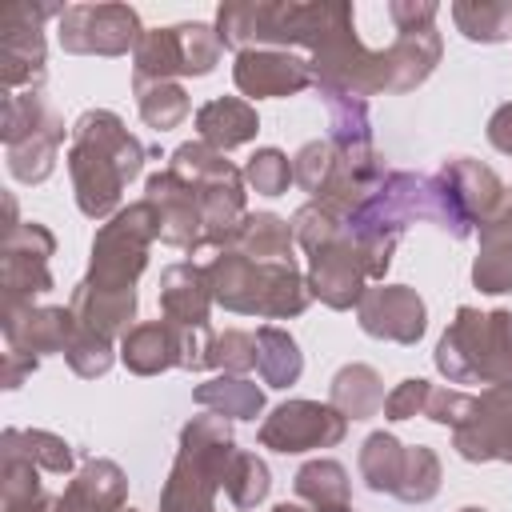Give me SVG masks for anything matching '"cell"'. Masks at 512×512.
<instances>
[{
    "label": "cell",
    "mask_w": 512,
    "mask_h": 512,
    "mask_svg": "<svg viewBox=\"0 0 512 512\" xmlns=\"http://www.w3.org/2000/svg\"><path fill=\"white\" fill-rule=\"evenodd\" d=\"M68 176L76 208L88 220H112L124 188L144 172V144L108 108H88L68 128Z\"/></svg>",
    "instance_id": "cell-1"
},
{
    "label": "cell",
    "mask_w": 512,
    "mask_h": 512,
    "mask_svg": "<svg viewBox=\"0 0 512 512\" xmlns=\"http://www.w3.org/2000/svg\"><path fill=\"white\" fill-rule=\"evenodd\" d=\"M352 16V4L340 0H316V4H292V0H244V4H220L216 8V36L232 52L248 48H316L340 20Z\"/></svg>",
    "instance_id": "cell-2"
},
{
    "label": "cell",
    "mask_w": 512,
    "mask_h": 512,
    "mask_svg": "<svg viewBox=\"0 0 512 512\" xmlns=\"http://www.w3.org/2000/svg\"><path fill=\"white\" fill-rule=\"evenodd\" d=\"M292 232H296V244L308 252L312 296L332 312L356 308L372 276H368V260H364L360 244L348 232V220L336 216L332 208L308 200L292 212Z\"/></svg>",
    "instance_id": "cell-3"
},
{
    "label": "cell",
    "mask_w": 512,
    "mask_h": 512,
    "mask_svg": "<svg viewBox=\"0 0 512 512\" xmlns=\"http://www.w3.org/2000/svg\"><path fill=\"white\" fill-rule=\"evenodd\" d=\"M212 300L236 316H264V320H292L312 304L308 276L296 260H268L256 264L240 252H212L204 260Z\"/></svg>",
    "instance_id": "cell-4"
},
{
    "label": "cell",
    "mask_w": 512,
    "mask_h": 512,
    "mask_svg": "<svg viewBox=\"0 0 512 512\" xmlns=\"http://www.w3.org/2000/svg\"><path fill=\"white\" fill-rule=\"evenodd\" d=\"M432 364L448 384H512V308L460 304L436 340Z\"/></svg>",
    "instance_id": "cell-5"
},
{
    "label": "cell",
    "mask_w": 512,
    "mask_h": 512,
    "mask_svg": "<svg viewBox=\"0 0 512 512\" xmlns=\"http://www.w3.org/2000/svg\"><path fill=\"white\" fill-rule=\"evenodd\" d=\"M236 456L232 420L204 412L180 428V448L160 488V512H216L228 464Z\"/></svg>",
    "instance_id": "cell-6"
},
{
    "label": "cell",
    "mask_w": 512,
    "mask_h": 512,
    "mask_svg": "<svg viewBox=\"0 0 512 512\" xmlns=\"http://www.w3.org/2000/svg\"><path fill=\"white\" fill-rule=\"evenodd\" d=\"M416 220H432L428 176H416V172H384V180L352 208L348 232L368 260L372 284H380L388 276L392 252H396L404 228Z\"/></svg>",
    "instance_id": "cell-7"
},
{
    "label": "cell",
    "mask_w": 512,
    "mask_h": 512,
    "mask_svg": "<svg viewBox=\"0 0 512 512\" xmlns=\"http://www.w3.org/2000/svg\"><path fill=\"white\" fill-rule=\"evenodd\" d=\"M168 172H176L204 208V252H224L236 224L248 216V184L244 168H236L224 152L208 148L204 140H184L168 156Z\"/></svg>",
    "instance_id": "cell-8"
},
{
    "label": "cell",
    "mask_w": 512,
    "mask_h": 512,
    "mask_svg": "<svg viewBox=\"0 0 512 512\" xmlns=\"http://www.w3.org/2000/svg\"><path fill=\"white\" fill-rule=\"evenodd\" d=\"M156 240H160L156 208L140 196L96 228L84 284L96 292H132L148 268V248Z\"/></svg>",
    "instance_id": "cell-9"
},
{
    "label": "cell",
    "mask_w": 512,
    "mask_h": 512,
    "mask_svg": "<svg viewBox=\"0 0 512 512\" xmlns=\"http://www.w3.org/2000/svg\"><path fill=\"white\" fill-rule=\"evenodd\" d=\"M224 44L212 24H172V28H144L132 52V88L160 84L176 76H208L216 72Z\"/></svg>",
    "instance_id": "cell-10"
},
{
    "label": "cell",
    "mask_w": 512,
    "mask_h": 512,
    "mask_svg": "<svg viewBox=\"0 0 512 512\" xmlns=\"http://www.w3.org/2000/svg\"><path fill=\"white\" fill-rule=\"evenodd\" d=\"M60 20L64 4H8L0 12V88L4 96L40 88L48 72L44 20Z\"/></svg>",
    "instance_id": "cell-11"
},
{
    "label": "cell",
    "mask_w": 512,
    "mask_h": 512,
    "mask_svg": "<svg viewBox=\"0 0 512 512\" xmlns=\"http://www.w3.org/2000/svg\"><path fill=\"white\" fill-rule=\"evenodd\" d=\"M144 28L132 4H68L56 20V40L68 56H124L136 52Z\"/></svg>",
    "instance_id": "cell-12"
},
{
    "label": "cell",
    "mask_w": 512,
    "mask_h": 512,
    "mask_svg": "<svg viewBox=\"0 0 512 512\" xmlns=\"http://www.w3.org/2000/svg\"><path fill=\"white\" fill-rule=\"evenodd\" d=\"M56 236L40 220H20L12 232H4L0 248V308L36 304L44 292H52V268Z\"/></svg>",
    "instance_id": "cell-13"
},
{
    "label": "cell",
    "mask_w": 512,
    "mask_h": 512,
    "mask_svg": "<svg viewBox=\"0 0 512 512\" xmlns=\"http://www.w3.org/2000/svg\"><path fill=\"white\" fill-rule=\"evenodd\" d=\"M348 436V416L328 400H284L260 420V448L280 456H300L312 448H336Z\"/></svg>",
    "instance_id": "cell-14"
},
{
    "label": "cell",
    "mask_w": 512,
    "mask_h": 512,
    "mask_svg": "<svg viewBox=\"0 0 512 512\" xmlns=\"http://www.w3.org/2000/svg\"><path fill=\"white\" fill-rule=\"evenodd\" d=\"M452 448L468 464H512V384L480 388L472 412L460 428H452Z\"/></svg>",
    "instance_id": "cell-15"
},
{
    "label": "cell",
    "mask_w": 512,
    "mask_h": 512,
    "mask_svg": "<svg viewBox=\"0 0 512 512\" xmlns=\"http://www.w3.org/2000/svg\"><path fill=\"white\" fill-rule=\"evenodd\" d=\"M356 324L376 340L412 348L428 332V304L416 288L380 280V284L364 288V296L356 304Z\"/></svg>",
    "instance_id": "cell-16"
},
{
    "label": "cell",
    "mask_w": 512,
    "mask_h": 512,
    "mask_svg": "<svg viewBox=\"0 0 512 512\" xmlns=\"http://www.w3.org/2000/svg\"><path fill=\"white\" fill-rule=\"evenodd\" d=\"M144 200L156 208V224H160V244L180 248L188 256L204 252V208L200 196L168 168L152 172L144 180Z\"/></svg>",
    "instance_id": "cell-17"
},
{
    "label": "cell",
    "mask_w": 512,
    "mask_h": 512,
    "mask_svg": "<svg viewBox=\"0 0 512 512\" xmlns=\"http://www.w3.org/2000/svg\"><path fill=\"white\" fill-rule=\"evenodd\" d=\"M232 84L244 100H280L312 88V64L284 48H248L236 52Z\"/></svg>",
    "instance_id": "cell-18"
},
{
    "label": "cell",
    "mask_w": 512,
    "mask_h": 512,
    "mask_svg": "<svg viewBox=\"0 0 512 512\" xmlns=\"http://www.w3.org/2000/svg\"><path fill=\"white\" fill-rule=\"evenodd\" d=\"M0 328L12 352L28 356H48L68 348L76 332V316L68 304H20V308H0Z\"/></svg>",
    "instance_id": "cell-19"
},
{
    "label": "cell",
    "mask_w": 512,
    "mask_h": 512,
    "mask_svg": "<svg viewBox=\"0 0 512 512\" xmlns=\"http://www.w3.org/2000/svg\"><path fill=\"white\" fill-rule=\"evenodd\" d=\"M212 284L204 264L196 260H180L168 264L160 272V320L176 324V328H212Z\"/></svg>",
    "instance_id": "cell-20"
},
{
    "label": "cell",
    "mask_w": 512,
    "mask_h": 512,
    "mask_svg": "<svg viewBox=\"0 0 512 512\" xmlns=\"http://www.w3.org/2000/svg\"><path fill=\"white\" fill-rule=\"evenodd\" d=\"M56 504L60 512H120L128 504V476L116 460L88 456L56 496Z\"/></svg>",
    "instance_id": "cell-21"
},
{
    "label": "cell",
    "mask_w": 512,
    "mask_h": 512,
    "mask_svg": "<svg viewBox=\"0 0 512 512\" xmlns=\"http://www.w3.org/2000/svg\"><path fill=\"white\" fill-rule=\"evenodd\" d=\"M380 56H384V92H412L436 72L444 56V40L436 28L404 32L388 48H380Z\"/></svg>",
    "instance_id": "cell-22"
},
{
    "label": "cell",
    "mask_w": 512,
    "mask_h": 512,
    "mask_svg": "<svg viewBox=\"0 0 512 512\" xmlns=\"http://www.w3.org/2000/svg\"><path fill=\"white\" fill-rule=\"evenodd\" d=\"M440 172L452 180V188L460 192V200H464V208H468V216H472V224L480 228V224H488L492 216H500L508 204H512V192L504 188V180L488 168V164H480V160H472V156H448L444 164H440Z\"/></svg>",
    "instance_id": "cell-23"
},
{
    "label": "cell",
    "mask_w": 512,
    "mask_h": 512,
    "mask_svg": "<svg viewBox=\"0 0 512 512\" xmlns=\"http://www.w3.org/2000/svg\"><path fill=\"white\" fill-rule=\"evenodd\" d=\"M68 308H72L80 328H88V332H96L104 340H124L136 328L132 320H136L140 296H136V288L132 292H96V288H88L80 280L72 288V296H68Z\"/></svg>",
    "instance_id": "cell-24"
},
{
    "label": "cell",
    "mask_w": 512,
    "mask_h": 512,
    "mask_svg": "<svg viewBox=\"0 0 512 512\" xmlns=\"http://www.w3.org/2000/svg\"><path fill=\"white\" fill-rule=\"evenodd\" d=\"M260 116L256 104L244 96H216L196 108V140H204L216 152H232L248 140H256Z\"/></svg>",
    "instance_id": "cell-25"
},
{
    "label": "cell",
    "mask_w": 512,
    "mask_h": 512,
    "mask_svg": "<svg viewBox=\"0 0 512 512\" xmlns=\"http://www.w3.org/2000/svg\"><path fill=\"white\" fill-rule=\"evenodd\" d=\"M120 364L132 376H160L180 368V328L168 320H144L120 340Z\"/></svg>",
    "instance_id": "cell-26"
},
{
    "label": "cell",
    "mask_w": 512,
    "mask_h": 512,
    "mask_svg": "<svg viewBox=\"0 0 512 512\" xmlns=\"http://www.w3.org/2000/svg\"><path fill=\"white\" fill-rule=\"evenodd\" d=\"M228 252H240L256 264H268V260H296V232H292V220L276 216V212H248L232 240H228Z\"/></svg>",
    "instance_id": "cell-27"
},
{
    "label": "cell",
    "mask_w": 512,
    "mask_h": 512,
    "mask_svg": "<svg viewBox=\"0 0 512 512\" xmlns=\"http://www.w3.org/2000/svg\"><path fill=\"white\" fill-rule=\"evenodd\" d=\"M60 144H64V120L52 112V120L44 128H36L32 136H24V140H16V144L4 148L8 176L20 180V184H44L56 172Z\"/></svg>",
    "instance_id": "cell-28"
},
{
    "label": "cell",
    "mask_w": 512,
    "mask_h": 512,
    "mask_svg": "<svg viewBox=\"0 0 512 512\" xmlns=\"http://www.w3.org/2000/svg\"><path fill=\"white\" fill-rule=\"evenodd\" d=\"M384 380L372 364H344L336 368V376L328 380V404L336 412H344L348 420H372L376 412H384Z\"/></svg>",
    "instance_id": "cell-29"
},
{
    "label": "cell",
    "mask_w": 512,
    "mask_h": 512,
    "mask_svg": "<svg viewBox=\"0 0 512 512\" xmlns=\"http://www.w3.org/2000/svg\"><path fill=\"white\" fill-rule=\"evenodd\" d=\"M292 488H296V500L316 508V512L352 508V480H348V468L340 460L316 456V460L300 464L292 476Z\"/></svg>",
    "instance_id": "cell-30"
},
{
    "label": "cell",
    "mask_w": 512,
    "mask_h": 512,
    "mask_svg": "<svg viewBox=\"0 0 512 512\" xmlns=\"http://www.w3.org/2000/svg\"><path fill=\"white\" fill-rule=\"evenodd\" d=\"M192 400L204 412H216L224 420H256L264 412V388L248 376H212L192 388Z\"/></svg>",
    "instance_id": "cell-31"
},
{
    "label": "cell",
    "mask_w": 512,
    "mask_h": 512,
    "mask_svg": "<svg viewBox=\"0 0 512 512\" xmlns=\"http://www.w3.org/2000/svg\"><path fill=\"white\" fill-rule=\"evenodd\" d=\"M256 372L268 388H292L304 372V352L296 336L280 324H260L256 328Z\"/></svg>",
    "instance_id": "cell-32"
},
{
    "label": "cell",
    "mask_w": 512,
    "mask_h": 512,
    "mask_svg": "<svg viewBox=\"0 0 512 512\" xmlns=\"http://www.w3.org/2000/svg\"><path fill=\"white\" fill-rule=\"evenodd\" d=\"M404 456H408V444H400V436H392V432H384V428L372 432V436H364L360 456H356L360 480H364L372 492L396 496L400 476H404Z\"/></svg>",
    "instance_id": "cell-33"
},
{
    "label": "cell",
    "mask_w": 512,
    "mask_h": 512,
    "mask_svg": "<svg viewBox=\"0 0 512 512\" xmlns=\"http://www.w3.org/2000/svg\"><path fill=\"white\" fill-rule=\"evenodd\" d=\"M452 24L472 44H504L512 36V0H456Z\"/></svg>",
    "instance_id": "cell-34"
},
{
    "label": "cell",
    "mask_w": 512,
    "mask_h": 512,
    "mask_svg": "<svg viewBox=\"0 0 512 512\" xmlns=\"http://www.w3.org/2000/svg\"><path fill=\"white\" fill-rule=\"evenodd\" d=\"M0 448L4 452H20L24 460H32L40 472L52 476H68L72 472V444L56 432L44 428H4L0 432Z\"/></svg>",
    "instance_id": "cell-35"
},
{
    "label": "cell",
    "mask_w": 512,
    "mask_h": 512,
    "mask_svg": "<svg viewBox=\"0 0 512 512\" xmlns=\"http://www.w3.org/2000/svg\"><path fill=\"white\" fill-rule=\"evenodd\" d=\"M136 108H140V120L156 132H168V128H180L192 112V100L184 92V84L176 80H160V84H136Z\"/></svg>",
    "instance_id": "cell-36"
},
{
    "label": "cell",
    "mask_w": 512,
    "mask_h": 512,
    "mask_svg": "<svg viewBox=\"0 0 512 512\" xmlns=\"http://www.w3.org/2000/svg\"><path fill=\"white\" fill-rule=\"evenodd\" d=\"M268 492H272V472H268V464H264L256 452L236 448V456H232V464H228V476H224V496H228L240 512H248V508H260V504L268 500Z\"/></svg>",
    "instance_id": "cell-37"
},
{
    "label": "cell",
    "mask_w": 512,
    "mask_h": 512,
    "mask_svg": "<svg viewBox=\"0 0 512 512\" xmlns=\"http://www.w3.org/2000/svg\"><path fill=\"white\" fill-rule=\"evenodd\" d=\"M48 120H52V108H48L40 88H24V92L4 96L0 100V140H4V148L24 140V136H32Z\"/></svg>",
    "instance_id": "cell-38"
},
{
    "label": "cell",
    "mask_w": 512,
    "mask_h": 512,
    "mask_svg": "<svg viewBox=\"0 0 512 512\" xmlns=\"http://www.w3.org/2000/svg\"><path fill=\"white\" fill-rule=\"evenodd\" d=\"M440 456L428 448V444H408V456H404V476H400V488H396V500L404 504H428L436 492H440Z\"/></svg>",
    "instance_id": "cell-39"
},
{
    "label": "cell",
    "mask_w": 512,
    "mask_h": 512,
    "mask_svg": "<svg viewBox=\"0 0 512 512\" xmlns=\"http://www.w3.org/2000/svg\"><path fill=\"white\" fill-rule=\"evenodd\" d=\"M40 496H48L44 484H40V468L32 460H24L20 452L0 448V512L36 504Z\"/></svg>",
    "instance_id": "cell-40"
},
{
    "label": "cell",
    "mask_w": 512,
    "mask_h": 512,
    "mask_svg": "<svg viewBox=\"0 0 512 512\" xmlns=\"http://www.w3.org/2000/svg\"><path fill=\"white\" fill-rule=\"evenodd\" d=\"M208 368L224 376H248L256 368V332L224 328L208 344Z\"/></svg>",
    "instance_id": "cell-41"
},
{
    "label": "cell",
    "mask_w": 512,
    "mask_h": 512,
    "mask_svg": "<svg viewBox=\"0 0 512 512\" xmlns=\"http://www.w3.org/2000/svg\"><path fill=\"white\" fill-rule=\"evenodd\" d=\"M244 184L260 196H284L292 180V156L280 148H256L244 164Z\"/></svg>",
    "instance_id": "cell-42"
},
{
    "label": "cell",
    "mask_w": 512,
    "mask_h": 512,
    "mask_svg": "<svg viewBox=\"0 0 512 512\" xmlns=\"http://www.w3.org/2000/svg\"><path fill=\"white\" fill-rule=\"evenodd\" d=\"M116 356H120V348H112V340H104V336H96V332H88V328H80V324H76V332H72V340H68V348H64L68 368H72L76 376H84V380L104 376V372L116 364Z\"/></svg>",
    "instance_id": "cell-43"
},
{
    "label": "cell",
    "mask_w": 512,
    "mask_h": 512,
    "mask_svg": "<svg viewBox=\"0 0 512 512\" xmlns=\"http://www.w3.org/2000/svg\"><path fill=\"white\" fill-rule=\"evenodd\" d=\"M472 284L484 296L512 292V240H504V244H480L476 260H472Z\"/></svg>",
    "instance_id": "cell-44"
},
{
    "label": "cell",
    "mask_w": 512,
    "mask_h": 512,
    "mask_svg": "<svg viewBox=\"0 0 512 512\" xmlns=\"http://www.w3.org/2000/svg\"><path fill=\"white\" fill-rule=\"evenodd\" d=\"M332 160H336V148H332V140L324 136V140H308L296 156H292V180L316 200L320 196V188L328 184V172H332Z\"/></svg>",
    "instance_id": "cell-45"
},
{
    "label": "cell",
    "mask_w": 512,
    "mask_h": 512,
    "mask_svg": "<svg viewBox=\"0 0 512 512\" xmlns=\"http://www.w3.org/2000/svg\"><path fill=\"white\" fill-rule=\"evenodd\" d=\"M428 392H432V384H428L424 376H408V380H400V384L384 396V420L400 424V420L424 416V408H428Z\"/></svg>",
    "instance_id": "cell-46"
},
{
    "label": "cell",
    "mask_w": 512,
    "mask_h": 512,
    "mask_svg": "<svg viewBox=\"0 0 512 512\" xmlns=\"http://www.w3.org/2000/svg\"><path fill=\"white\" fill-rule=\"evenodd\" d=\"M472 400H476V392H464V388H436V384H432L424 416H428L432 424H440V428H460L464 416L472 412Z\"/></svg>",
    "instance_id": "cell-47"
},
{
    "label": "cell",
    "mask_w": 512,
    "mask_h": 512,
    "mask_svg": "<svg viewBox=\"0 0 512 512\" xmlns=\"http://www.w3.org/2000/svg\"><path fill=\"white\" fill-rule=\"evenodd\" d=\"M388 16L396 24V32H424V28H436V16H440V4L432 0H392L388 4Z\"/></svg>",
    "instance_id": "cell-48"
},
{
    "label": "cell",
    "mask_w": 512,
    "mask_h": 512,
    "mask_svg": "<svg viewBox=\"0 0 512 512\" xmlns=\"http://www.w3.org/2000/svg\"><path fill=\"white\" fill-rule=\"evenodd\" d=\"M484 136H488V144H492L496 152L512 156V100H508V104H500V108L488 116Z\"/></svg>",
    "instance_id": "cell-49"
},
{
    "label": "cell",
    "mask_w": 512,
    "mask_h": 512,
    "mask_svg": "<svg viewBox=\"0 0 512 512\" xmlns=\"http://www.w3.org/2000/svg\"><path fill=\"white\" fill-rule=\"evenodd\" d=\"M40 368V356H28V352H4V388L8 392H16L32 372Z\"/></svg>",
    "instance_id": "cell-50"
},
{
    "label": "cell",
    "mask_w": 512,
    "mask_h": 512,
    "mask_svg": "<svg viewBox=\"0 0 512 512\" xmlns=\"http://www.w3.org/2000/svg\"><path fill=\"white\" fill-rule=\"evenodd\" d=\"M12 512H60V508H56V496H40L36 504H24V508H12Z\"/></svg>",
    "instance_id": "cell-51"
},
{
    "label": "cell",
    "mask_w": 512,
    "mask_h": 512,
    "mask_svg": "<svg viewBox=\"0 0 512 512\" xmlns=\"http://www.w3.org/2000/svg\"><path fill=\"white\" fill-rule=\"evenodd\" d=\"M272 512H316V508H308V504H288V500H284V504H276ZM340 512H356V508H340Z\"/></svg>",
    "instance_id": "cell-52"
},
{
    "label": "cell",
    "mask_w": 512,
    "mask_h": 512,
    "mask_svg": "<svg viewBox=\"0 0 512 512\" xmlns=\"http://www.w3.org/2000/svg\"><path fill=\"white\" fill-rule=\"evenodd\" d=\"M460 512H488V508H480V504H464Z\"/></svg>",
    "instance_id": "cell-53"
},
{
    "label": "cell",
    "mask_w": 512,
    "mask_h": 512,
    "mask_svg": "<svg viewBox=\"0 0 512 512\" xmlns=\"http://www.w3.org/2000/svg\"><path fill=\"white\" fill-rule=\"evenodd\" d=\"M120 512H136V508H128V504H124V508H120Z\"/></svg>",
    "instance_id": "cell-54"
},
{
    "label": "cell",
    "mask_w": 512,
    "mask_h": 512,
    "mask_svg": "<svg viewBox=\"0 0 512 512\" xmlns=\"http://www.w3.org/2000/svg\"><path fill=\"white\" fill-rule=\"evenodd\" d=\"M56 508H60V504H56Z\"/></svg>",
    "instance_id": "cell-55"
}]
</instances>
